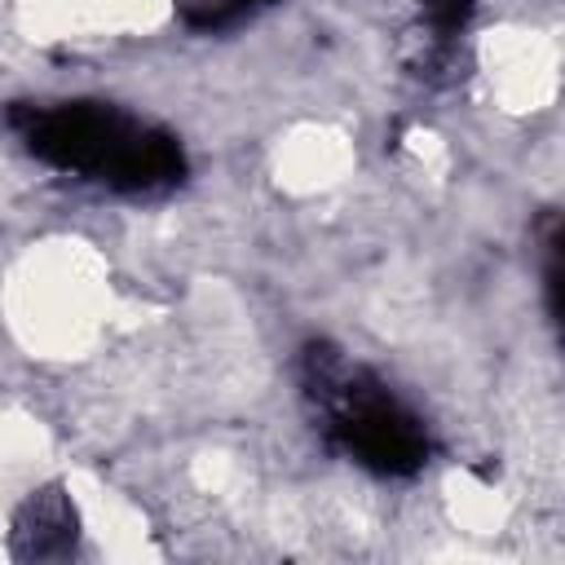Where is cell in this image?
<instances>
[{"label": "cell", "mask_w": 565, "mask_h": 565, "mask_svg": "<svg viewBox=\"0 0 565 565\" xmlns=\"http://www.w3.org/2000/svg\"><path fill=\"white\" fill-rule=\"evenodd\" d=\"M9 128L44 168L115 194H159L185 177L181 141L110 102H26L9 110Z\"/></svg>", "instance_id": "6da1fadb"}, {"label": "cell", "mask_w": 565, "mask_h": 565, "mask_svg": "<svg viewBox=\"0 0 565 565\" xmlns=\"http://www.w3.org/2000/svg\"><path fill=\"white\" fill-rule=\"evenodd\" d=\"M300 397L327 446L375 477H415L433 455L424 419L375 371L327 340L300 353Z\"/></svg>", "instance_id": "7a4b0ae2"}, {"label": "cell", "mask_w": 565, "mask_h": 565, "mask_svg": "<svg viewBox=\"0 0 565 565\" xmlns=\"http://www.w3.org/2000/svg\"><path fill=\"white\" fill-rule=\"evenodd\" d=\"M22 516H26L22 521L26 530H18V539L31 547V556H53V552H62L75 539V512H71V503L57 490L35 494Z\"/></svg>", "instance_id": "3957f363"}, {"label": "cell", "mask_w": 565, "mask_h": 565, "mask_svg": "<svg viewBox=\"0 0 565 565\" xmlns=\"http://www.w3.org/2000/svg\"><path fill=\"white\" fill-rule=\"evenodd\" d=\"M543 296L565 349V216H556L552 230L543 234Z\"/></svg>", "instance_id": "277c9868"}, {"label": "cell", "mask_w": 565, "mask_h": 565, "mask_svg": "<svg viewBox=\"0 0 565 565\" xmlns=\"http://www.w3.org/2000/svg\"><path fill=\"white\" fill-rule=\"evenodd\" d=\"M274 0H177L181 22L190 31H230L238 22H247L252 13H260Z\"/></svg>", "instance_id": "5b68a950"}]
</instances>
